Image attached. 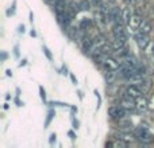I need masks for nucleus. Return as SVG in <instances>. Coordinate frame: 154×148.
<instances>
[{
    "label": "nucleus",
    "mask_w": 154,
    "mask_h": 148,
    "mask_svg": "<svg viewBox=\"0 0 154 148\" xmlns=\"http://www.w3.org/2000/svg\"><path fill=\"white\" fill-rule=\"evenodd\" d=\"M133 133L135 136L137 141H139L141 144H145V146L154 144V135L146 127H137Z\"/></svg>",
    "instance_id": "obj_1"
},
{
    "label": "nucleus",
    "mask_w": 154,
    "mask_h": 148,
    "mask_svg": "<svg viewBox=\"0 0 154 148\" xmlns=\"http://www.w3.org/2000/svg\"><path fill=\"white\" fill-rule=\"evenodd\" d=\"M127 109H125L122 105H111L108 108V111H107V113H108L109 119L114 120V121H118V120L123 119L125 116H127Z\"/></svg>",
    "instance_id": "obj_2"
},
{
    "label": "nucleus",
    "mask_w": 154,
    "mask_h": 148,
    "mask_svg": "<svg viewBox=\"0 0 154 148\" xmlns=\"http://www.w3.org/2000/svg\"><path fill=\"white\" fill-rule=\"evenodd\" d=\"M101 66H103V69L106 70V72H115V70L120 69L122 64L119 62V59H116L115 57H112V54H111V55H107L106 58H104Z\"/></svg>",
    "instance_id": "obj_3"
},
{
    "label": "nucleus",
    "mask_w": 154,
    "mask_h": 148,
    "mask_svg": "<svg viewBox=\"0 0 154 148\" xmlns=\"http://www.w3.org/2000/svg\"><path fill=\"white\" fill-rule=\"evenodd\" d=\"M135 43H137V46H138L142 51H145L147 47H149V45L152 42H150V37H149V35L142 34V32L138 31V34H135Z\"/></svg>",
    "instance_id": "obj_4"
},
{
    "label": "nucleus",
    "mask_w": 154,
    "mask_h": 148,
    "mask_svg": "<svg viewBox=\"0 0 154 148\" xmlns=\"http://www.w3.org/2000/svg\"><path fill=\"white\" fill-rule=\"evenodd\" d=\"M119 104L123 106L125 109H127L128 112L130 111H134V109H137V101H135V98H133V97H130V96H127V94H125L122 98L119 100Z\"/></svg>",
    "instance_id": "obj_5"
},
{
    "label": "nucleus",
    "mask_w": 154,
    "mask_h": 148,
    "mask_svg": "<svg viewBox=\"0 0 154 148\" xmlns=\"http://www.w3.org/2000/svg\"><path fill=\"white\" fill-rule=\"evenodd\" d=\"M95 22H96V24H97V27L100 30L106 28L107 23H108V20H107V15L99 7H97V10L95 11Z\"/></svg>",
    "instance_id": "obj_6"
},
{
    "label": "nucleus",
    "mask_w": 154,
    "mask_h": 148,
    "mask_svg": "<svg viewBox=\"0 0 154 148\" xmlns=\"http://www.w3.org/2000/svg\"><path fill=\"white\" fill-rule=\"evenodd\" d=\"M125 94H127V96H130V97H133V98H139L141 96H145L143 93H142V90L139 89V86L138 85H128L127 87H126V92H125Z\"/></svg>",
    "instance_id": "obj_7"
},
{
    "label": "nucleus",
    "mask_w": 154,
    "mask_h": 148,
    "mask_svg": "<svg viewBox=\"0 0 154 148\" xmlns=\"http://www.w3.org/2000/svg\"><path fill=\"white\" fill-rule=\"evenodd\" d=\"M143 23V18H142L139 13H133V16H131V20L130 23H128V28H131L133 31H137V30H139V27H141V24Z\"/></svg>",
    "instance_id": "obj_8"
},
{
    "label": "nucleus",
    "mask_w": 154,
    "mask_h": 148,
    "mask_svg": "<svg viewBox=\"0 0 154 148\" xmlns=\"http://www.w3.org/2000/svg\"><path fill=\"white\" fill-rule=\"evenodd\" d=\"M126 42H127V37H114L111 40V45H112V47H114V50L118 51V50L125 49Z\"/></svg>",
    "instance_id": "obj_9"
},
{
    "label": "nucleus",
    "mask_w": 154,
    "mask_h": 148,
    "mask_svg": "<svg viewBox=\"0 0 154 148\" xmlns=\"http://www.w3.org/2000/svg\"><path fill=\"white\" fill-rule=\"evenodd\" d=\"M139 86V89L142 90V93H143L145 96L149 94L150 92H152V87H153V81L149 78H143L139 84H137Z\"/></svg>",
    "instance_id": "obj_10"
},
{
    "label": "nucleus",
    "mask_w": 154,
    "mask_h": 148,
    "mask_svg": "<svg viewBox=\"0 0 154 148\" xmlns=\"http://www.w3.org/2000/svg\"><path fill=\"white\" fill-rule=\"evenodd\" d=\"M81 50L84 51L85 54H89L91 49H92L93 46V39L91 37H87V35H84V37L81 38Z\"/></svg>",
    "instance_id": "obj_11"
},
{
    "label": "nucleus",
    "mask_w": 154,
    "mask_h": 148,
    "mask_svg": "<svg viewBox=\"0 0 154 148\" xmlns=\"http://www.w3.org/2000/svg\"><path fill=\"white\" fill-rule=\"evenodd\" d=\"M131 16H133L131 5L130 4L125 5V7L122 8V22L126 24V26H128V23H130V20H131Z\"/></svg>",
    "instance_id": "obj_12"
},
{
    "label": "nucleus",
    "mask_w": 154,
    "mask_h": 148,
    "mask_svg": "<svg viewBox=\"0 0 154 148\" xmlns=\"http://www.w3.org/2000/svg\"><path fill=\"white\" fill-rule=\"evenodd\" d=\"M137 109H138L139 112H141V113H143V112H146L147 109L150 108L149 106V100H147L146 97H145V96H141V97L139 98H137Z\"/></svg>",
    "instance_id": "obj_13"
},
{
    "label": "nucleus",
    "mask_w": 154,
    "mask_h": 148,
    "mask_svg": "<svg viewBox=\"0 0 154 148\" xmlns=\"http://www.w3.org/2000/svg\"><path fill=\"white\" fill-rule=\"evenodd\" d=\"M118 125H119V128H120V129H123V131H128L131 127H133V123H131L130 117L125 116V117H123V119L118 120Z\"/></svg>",
    "instance_id": "obj_14"
},
{
    "label": "nucleus",
    "mask_w": 154,
    "mask_h": 148,
    "mask_svg": "<svg viewBox=\"0 0 154 148\" xmlns=\"http://www.w3.org/2000/svg\"><path fill=\"white\" fill-rule=\"evenodd\" d=\"M119 77V72L118 70H115V72H106L104 74V78H106V82L108 85H114L115 79Z\"/></svg>",
    "instance_id": "obj_15"
},
{
    "label": "nucleus",
    "mask_w": 154,
    "mask_h": 148,
    "mask_svg": "<svg viewBox=\"0 0 154 148\" xmlns=\"http://www.w3.org/2000/svg\"><path fill=\"white\" fill-rule=\"evenodd\" d=\"M153 30V26L152 23H150L149 20H143V23L141 24V27H139L138 31L142 32V34H146V35H150V32H152Z\"/></svg>",
    "instance_id": "obj_16"
},
{
    "label": "nucleus",
    "mask_w": 154,
    "mask_h": 148,
    "mask_svg": "<svg viewBox=\"0 0 154 148\" xmlns=\"http://www.w3.org/2000/svg\"><path fill=\"white\" fill-rule=\"evenodd\" d=\"M127 144H128V143H126V141H125V140H122V139L115 138L112 141H108V143H107V146H112V147H122V148H125V147H127Z\"/></svg>",
    "instance_id": "obj_17"
},
{
    "label": "nucleus",
    "mask_w": 154,
    "mask_h": 148,
    "mask_svg": "<svg viewBox=\"0 0 154 148\" xmlns=\"http://www.w3.org/2000/svg\"><path fill=\"white\" fill-rule=\"evenodd\" d=\"M54 117H56V111L54 109H49L48 114H46V120H45V128H49V125L51 124Z\"/></svg>",
    "instance_id": "obj_18"
},
{
    "label": "nucleus",
    "mask_w": 154,
    "mask_h": 148,
    "mask_svg": "<svg viewBox=\"0 0 154 148\" xmlns=\"http://www.w3.org/2000/svg\"><path fill=\"white\" fill-rule=\"evenodd\" d=\"M91 26H92V20H91V19L84 18V19H81V20H80L79 28H80V30H82V31H87V30Z\"/></svg>",
    "instance_id": "obj_19"
},
{
    "label": "nucleus",
    "mask_w": 154,
    "mask_h": 148,
    "mask_svg": "<svg viewBox=\"0 0 154 148\" xmlns=\"http://www.w3.org/2000/svg\"><path fill=\"white\" fill-rule=\"evenodd\" d=\"M79 5L81 11H89L91 7H92V3H91V0H81L79 3Z\"/></svg>",
    "instance_id": "obj_20"
},
{
    "label": "nucleus",
    "mask_w": 154,
    "mask_h": 148,
    "mask_svg": "<svg viewBox=\"0 0 154 148\" xmlns=\"http://www.w3.org/2000/svg\"><path fill=\"white\" fill-rule=\"evenodd\" d=\"M42 51H43V54H45V57L49 59V61H53V54H51L50 49H49L48 46H45V45H43V46H42Z\"/></svg>",
    "instance_id": "obj_21"
},
{
    "label": "nucleus",
    "mask_w": 154,
    "mask_h": 148,
    "mask_svg": "<svg viewBox=\"0 0 154 148\" xmlns=\"http://www.w3.org/2000/svg\"><path fill=\"white\" fill-rule=\"evenodd\" d=\"M49 106H70L66 102H61V101H49L48 102Z\"/></svg>",
    "instance_id": "obj_22"
},
{
    "label": "nucleus",
    "mask_w": 154,
    "mask_h": 148,
    "mask_svg": "<svg viewBox=\"0 0 154 148\" xmlns=\"http://www.w3.org/2000/svg\"><path fill=\"white\" fill-rule=\"evenodd\" d=\"M15 11H16V0H14L12 5H11V7L7 10V16H12L14 13H15Z\"/></svg>",
    "instance_id": "obj_23"
},
{
    "label": "nucleus",
    "mask_w": 154,
    "mask_h": 148,
    "mask_svg": "<svg viewBox=\"0 0 154 148\" xmlns=\"http://www.w3.org/2000/svg\"><path fill=\"white\" fill-rule=\"evenodd\" d=\"M38 90H39V96H41V98H42V101L48 104V98H46V90H45V87L39 86V87H38Z\"/></svg>",
    "instance_id": "obj_24"
},
{
    "label": "nucleus",
    "mask_w": 154,
    "mask_h": 148,
    "mask_svg": "<svg viewBox=\"0 0 154 148\" xmlns=\"http://www.w3.org/2000/svg\"><path fill=\"white\" fill-rule=\"evenodd\" d=\"M95 96H96V98H97V109L100 108V105H101V97H100V93L97 92V90H95Z\"/></svg>",
    "instance_id": "obj_25"
},
{
    "label": "nucleus",
    "mask_w": 154,
    "mask_h": 148,
    "mask_svg": "<svg viewBox=\"0 0 154 148\" xmlns=\"http://www.w3.org/2000/svg\"><path fill=\"white\" fill-rule=\"evenodd\" d=\"M56 141H57V135H56V133H51L50 139H49V143H50V146H53Z\"/></svg>",
    "instance_id": "obj_26"
},
{
    "label": "nucleus",
    "mask_w": 154,
    "mask_h": 148,
    "mask_svg": "<svg viewBox=\"0 0 154 148\" xmlns=\"http://www.w3.org/2000/svg\"><path fill=\"white\" fill-rule=\"evenodd\" d=\"M7 58H8L7 51H2V57H0V61H2V62H5V61H7Z\"/></svg>",
    "instance_id": "obj_27"
},
{
    "label": "nucleus",
    "mask_w": 154,
    "mask_h": 148,
    "mask_svg": "<svg viewBox=\"0 0 154 148\" xmlns=\"http://www.w3.org/2000/svg\"><path fill=\"white\" fill-rule=\"evenodd\" d=\"M61 74H64V75H69V72H68L66 65H62V67H61Z\"/></svg>",
    "instance_id": "obj_28"
},
{
    "label": "nucleus",
    "mask_w": 154,
    "mask_h": 148,
    "mask_svg": "<svg viewBox=\"0 0 154 148\" xmlns=\"http://www.w3.org/2000/svg\"><path fill=\"white\" fill-rule=\"evenodd\" d=\"M68 136H69V138L72 139L73 141H75V140H76V138H77V135H76L75 132H73V131H69V132H68Z\"/></svg>",
    "instance_id": "obj_29"
},
{
    "label": "nucleus",
    "mask_w": 154,
    "mask_h": 148,
    "mask_svg": "<svg viewBox=\"0 0 154 148\" xmlns=\"http://www.w3.org/2000/svg\"><path fill=\"white\" fill-rule=\"evenodd\" d=\"M43 3H46L48 5H51V7H54V4L57 3V0H43Z\"/></svg>",
    "instance_id": "obj_30"
},
{
    "label": "nucleus",
    "mask_w": 154,
    "mask_h": 148,
    "mask_svg": "<svg viewBox=\"0 0 154 148\" xmlns=\"http://www.w3.org/2000/svg\"><path fill=\"white\" fill-rule=\"evenodd\" d=\"M14 55L16 57V58H19V46H14Z\"/></svg>",
    "instance_id": "obj_31"
},
{
    "label": "nucleus",
    "mask_w": 154,
    "mask_h": 148,
    "mask_svg": "<svg viewBox=\"0 0 154 148\" xmlns=\"http://www.w3.org/2000/svg\"><path fill=\"white\" fill-rule=\"evenodd\" d=\"M91 3H92V5H95V7H100L101 5V0H91Z\"/></svg>",
    "instance_id": "obj_32"
},
{
    "label": "nucleus",
    "mask_w": 154,
    "mask_h": 148,
    "mask_svg": "<svg viewBox=\"0 0 154 148\" xmlns=\"http://www.w3.org/2000/svg\"><path fill=\"white\" fill-rule=\"evenodd\" d=\"M72 123H73V128H75V129H77V128L80 127V121L77 119H73L72 120Z\"/></svg>",
    "instance_id": "obj_33"
},
{
    "label": "nucleus",
    "mask_w": 154,
    "mask_h": 148,
    "mask_svg": "<svg viewBox=\"0 0 154 148\" xmlns=\"http://www.w3.org/2000/svg\"><path fill=\"white\" fill-rule=\"evenodd\" d=\"M69 77H70V79H72V82L75 85H77V78H76V75L73 73H69Z\"/></svg>",
    "instance_id": "obj_34"
},
{
    "label": "nucleus",
    "mask_w": 154,
    "mask_h": 148,
    "mask_svg": "<svg viewBox=\"0 0 154 148\" xmlns=\"http://www.w3.org/2000/svg\"><path fill=\"white\" fill-rule=\"evenodd\" d=\"M24 31H26V28H24V24H20V26L18 27V32H19V34H23Z\"/></svg>",
    "instance_id": "obj_35"
},
{
    "label": "nucleus",
    "mask_w": 154,
    "mask_h": 148,
    "mask_svg": "<svg viewBox=\"0 0 154 148\" xmlns=\"http://www.w3.org/2000/svg\"><path fill=\"white\" fill-rule=\"evenodd\" d=\"M26 65H27V59L24 58V59H22V61H20V64H19V67H22V66H26Z\"/></svg>",
    "instance_id": "obj_36"
},
{
    "label": "nucleus",
    "mask_w": 154,
    "mask_h": 148,
    "mask_svg": "<svg viewBox=\"0 0 154 148\" xmlns=\"http://www.w3.org/2000/svg\"><path fill=\"white\" fill-rule=\"evenodd\" d=\"M5 75H7V77H12V72H11L10 69H7V70H5Z\"/></svg>",
    "instance_id": "obj_37"
},
{
    "label": "nucleus",
    "mask_w": 154,
    "mask_h": 148,
    "mask_svg": "<svg viewBox=\"0 0 154 148\" xmlns=\"http://www.w3.org/2000/svg\"><path fill=\"white\" fill-rule=\"evenodd\" d=\"M125 3H126V4H130V5H133L134 3H135V0H125Z\"/></svg>",
    "instance_id": "obj_38"
},
{
    "label": "nucleus",
    "mask_w": 154,
    "mask_h": 148,
    "mask_svg": "<svg viewBox=\"0 0 154 148\" xmlns=\"http://www.w3.org/2000/svg\"><path fill=\"white\" fill-rule=\"evenodd\" d=\"M70 111H72V113H73V114L77 113V108H76V106H70Z\"/></svg>",
    "instance_id": "obj_39"
},
{
    "label": "nucleus",
    "mask_w": 154,
    "mask_h": 148,
    "mask_svg": "<svg viewBox=\"0 0 154 148\" xmlns=\"http://www.w3.org/2000/svg\"><path fill=\"white\" fill-rule=\"evenodd\" d=\"M30 35H31V37H37V32H35V30L32 28L31 31H30Z\"/></svg>",
    "instance_id": "obj_40"
},
{
    "label": "nucleus",
    "mask_w": 154,
    "mask_h": 148,
    "mask_svg": "<svg viewBox=\"0 0 154 148\" xmlns=\"http://www.w3.org/2000/svg\"><path fill=\"white\" fill-rule=\"evenodd\" d=\"M30 22H31V23L34 22V13L32 12H30Z\"/></svg>",
    "instance_id": "obj_41"
},
{
    "label": "nucleus",
    "mask_w": 154,
    "mask_h": 148,
    "mask_svg": "<svg viewBox=\"0 0 154 148\" xmlns=\"http://www.w3.org/2000/svg\"><path fill=\"white\" fill-rule=\"evenodd\" d=\"M77 94H79V98H80V100H82V97H84V96H82V92H80V90H79V92H77Z\"/></svg>",
    "instance_id": "obj_42"
},
{
    "label": "nucleus",
    "mask_w": 154,
    "mask_h": 148,
    "mask_svg": "<svg viewBox=\"0 0 154 148\" xmlns=\"http://www.w3.org/2000/svg\"><path fill=\"white\" fill-rule=\"evenodd\" d=\"M107 3H108V4H115V3H116V0H106Z\"/></svg>",
    "instance_id": "obj_43"
},
{
    "label": "nucleus",
    "mask_w": 154,
    "mask_h": 148,
    "mask_svg": "<svg viewBox=\"0 0 154 148\" xmlns=\"http://www.w3.org/2000/svg\"><path fill=\"white\" fill-rule=\"evenodd\" d=\"M153 12H154V3H153Z\"/></svg>",
    "instance_id": "obj_44"
},
{
    "label": "nucleus",
    "mask_w": 154,
    "mask_h": 148,
    "mask_svg": "<svg viewBox=\"0 0 154 148\" xmlns=\"http://www.w3.org/2000/svg\"><path fill=\"white\" fill-rule=\"evenodd\" d=\"M145 1H150V0H145Z\"/></svg>",
    "instance_id": "obj_45"
}]
</instances>
